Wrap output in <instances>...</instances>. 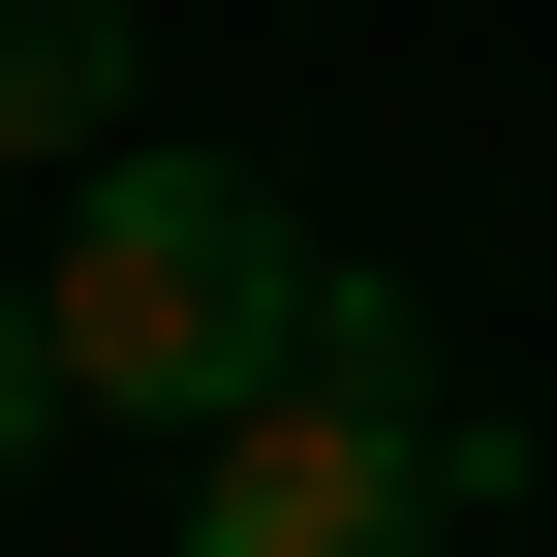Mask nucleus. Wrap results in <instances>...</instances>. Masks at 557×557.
<instances>
[{
  "label": "nucleus",
  "instance_id": "obj_4",
  "mask_svg": "<svg viewBox=\"0 0 557 557\" xmlns=\"http://www.w3.org/2000/svg\"><path fill=\"white\" fill-rule=\"evenodd\" d=\"M62 434H94V403H62V341H32V310H0V496H32V465H62Z\"/></svg>",
  "mask_w": 557,
  "mask_h": 557
},
{
  "label": "nucleus",
  "instance_id": "obj_3",
  "mask_svg": "<svg viewBox=\"0 0 557 557\" xmlns=\"http://www.w3.org/2000/svg\"><path fill=\"white\" fill-rule=\"evenodd\" d=\"M124 156V0H0V186H94Z\"/></svg>",
  "mask_w": 557,
  "mask_h": 557
},
{
  "label": "nucleus",
  "instance_id": "obj_2",
  "mask_svg": "<svg viewBox=\"0 0 557 557\" xmlns=\"http://www.w3.org/2000/svg\"><path fill=\"white\" fill-rule=\"evenodd\" d=\"M310 278H341V248L278 218L248 156H156V124H124V156L62 186V248H32V341H62L94 434H218L278 341H310Z\"/></svg>",
  "mask_w": 557,
  "mask_h": 557
},
{
  "label": "nucleus",
  "instance_id": "obj_1",
  "mask_svg": "<svg viewBox=\"0 0 557 557\" xmlns=\"http://www.w3.org/2000/svg\"><path fill=\"white\" fill-rule=\"evenodd\" d=\"M496 496H527V403L403 278H310V341L186 434V557H496Z\"/></svg>",
  "mask_w": 557,
  "mask_h": 557
}]
</instances>
